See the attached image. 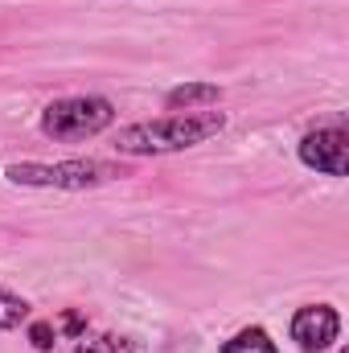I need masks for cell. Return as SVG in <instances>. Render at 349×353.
<instances>
[{"instance_id":"277c9868","label":"cell","mask_w":349,"mask_h":353,"mask_svg":"<svg viewBox=\"0 0 349 353\" xmlns=\"http://www.w3.org/2000/svg\"><path fill=\"white\" fill-rule=\"evenodd\" d=\"M300 161H304V169H317L325 176H346L349 173V132L341 123L308 132L300 140Z\"/></svg>"},{"instance_id":"9c48e42d","label":"cell","mask_w":349,"mask_h":353,"mask_svg":"<svg viewBox=\"0 0 349 353\" xmlns=\"http://www.w3.org/2000/svg\"><path fill=\"white\" fill-rule=\"evenodd\" d=\"M74 353H136V345L128 337H115V333H103V337H90V341H79Z\"/></svg>"},{"instance_id":"7c38bea8","label":"cell","mask_w":349,"mask_h":353,"mask_svg":"<svg viewBox=\"0 0 349 353\" xmlns=\"http://www.w3.org/2000/svg\"><path fill=\"white\" fill-rule=\"evenodd\" d=\"M341 353H349V350H341Z\"/></svg>"},{"instance_id":"3957f363","label":"cell","mask_w":349,"mask_h":353,"mask_svg":"<svg viewBox=\"0 0 349 353\" xmlns=\"http://www.w3.org/2000/svg\"><path fill=\"white\" fill-rule=\"evenodd\" d=\"M4 176L12 185H25V189H70V193H79V189H94V185L115 181L123 173L107 161H58V165L17 161V165L4 169Z\"/></svg>"},{"instance_id":"7a4b0ae2","label":"cell","mask_w":349,"mask_h":353,"mask_svg":"<svg viewBox=\"0 0 349 353\" xmlns=\"http://www.w3.org/2000/svg\"><path fill=\"white\" fill-rule=\"evenodd\" d=\"M115 123V103L103 94H70V99H54L41 111V136L74 144V140H90L99 132H107Z\"/></svg>"},{"instance_id":"8fae6325","label":"cell","mask_w":349,"mask_h":353,"mask_svg":"<svg viewBox=\"0 0 349 353\" xmlns=\"http://www.w3.org/2000/svg\"><path fill=\"white\" fill-rule=\"evenodd\" d=\"M62 329H66L70 337H83V329H87V321H83L79 312H66V316H62Z\"/></svg>"},{"instance_id":"52a82bcc","label":"cell","mask_w":349,"mask_h":353,"mask_svg":"<svg viewBox=\"0 0 349 353\" xmlns=\"http://www.w3.org/2000/svg\"><path fill=\"white\" fill-rule=\"evenodd\" d=\"M218 353H279V345L271 341V333H267L263 325H247V329H239L230 341H222Z\"/></svg>"},{"instance_id":"5b68a950","label":"cell","mask_w":349,"mask_h":353,"mask_svg":"<svg viewBox=\"0 0 349 353\" xmlns=\"http://www.w3.org/2000/svg\"><path fill=\"white\" fill-rule=\"evenodd\" d=\"M341 337V316L333 304H304L292 316V341L300 353H325Z\"/></svg>"},{"instance_id":"8992f818","label":"cell","mask_w":349,"mask_h":353,"mask_svg":"<svg viewBox=\"0 0 349 353\" xmlns=\"http://www.w3.org/2000/svg\"><path fill=\"white\" fill-rule=\"evenodd\" d=\"M222 103V87L218 83H181L165 94L169 111H197V107H214Z\"/></svg>"},{"instance_id":"6da1fadb","label":"cell","mask_w":349,"mask_h":353,"mask_svg":"<svg viewBox=\"0 0 349 353\" xmlns=\"http://www.w3.org/2000/svg\"><path fill=\"white\" fill-rule=\"evenodd\" d=\"M222 128H226V111H173L161 119L119 128L115 152H123V157H169V152H185V148L206 144Z\"/></svg>"},{"instance_id":"30bf717a","label":"cell","mask_w":349,"mask_h":353,"mask_svg":"<svg viewBox=\"0 0 349 353\" xmlns=\"http://www.w3.org/2000/svg\"><path fill=\"white\" fill-rule=\"evenodd\" d=\"M29 345L37 353H54V345H58V329L50 325V321H33L29 325Z\"/></svg>"},{"instance_id":"ba28073f","label":"cell","mask_w":349,"mask_h":353,"mask_svg":"<svg viewBox=\"0 0 349 353\" xmlns=\"http://www.w3.org/2000/svg\"><path fill=\"white\" fill-rule=\"evenodd\" d=\"M25 321H29V300L17 296V292H8V288H0V333L21 329Z\"/></svg>"}]
</instances>
